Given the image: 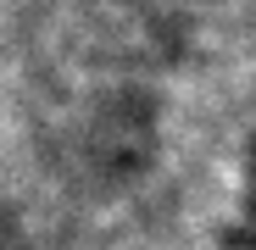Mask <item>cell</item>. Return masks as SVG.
Listing matches in <instances>:
<instances>
[{
  "mask_svg": "<svg viewBox=\"0 0 256 250\" xmlns=\"http://www.w3.org/2000/svg\"><path fill=\"white\" fill-rule=\"evenodd\" d=\"M0 250H22V223L12 206H0Z\"/></svg>",
  "mask_w": 256,
  "mask_h": 250,
  "instance_id": "obj_2",
  "label": "cell"
},
{
  "mask_svg": "<svg viewBox=\"0 0 256 250\" xmlns=\"http://www.w3.org/2000/svg\"><path fill=\"white\" fill-rule=\"evenodd\" d=\"M140 111L128 95H100V100H84L72 111V161L84 167V173H100L106 178V167L112 173H122V167H134L140 156Z\"/></svg>",
  "mask_w": 256,
  "mask_h": 250,
  "instance_id": "obj_1",
  "label": "cell"
}]
</instances>
